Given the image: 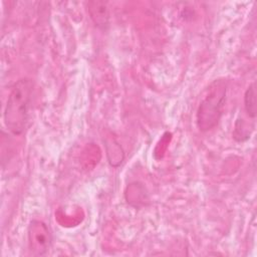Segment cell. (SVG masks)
<instances>
[{"label":"cell","mask_w":257,"mask_h":257,"mask_svg":"<svg viewBox=\"0 0 257 257\" xmlns=\"http://www.w3.org/2000/svg\"><path fill=\"white\" fill-rule=\"evenodd\" d=\"M32 93L33 83L28 78L17 80L10 90L4 109V123L15 136L21 135L26 128Z\"/></svg>","instance_id":"6da1fadb"},{"label":"cell","mask_w":257,"mask_h":257,"mask_svg":"<svg viewBox=\"0 0 257 257\" xmlns=\"http://www.w3.org/2000/svg\"><path fill=\"white\" fill-rule=\"evenodd\" d=\"M227 82L223 79L214 80L207 89L197 109V125L201 132L214 128L220 121L226 101Z\"/></svg>","instance_id":"7a4b0ae2"},{"label":"cell","mask_w":257,"mask_h":257,"mask_svg":"<svg viewBox=\"0 0 257 257\" xmlns=\"http://www.w3.org/2000/svg\"><path fill=\"white\" fill-rule=\"evenodd\" d=\"M28 250L33 256L46 255L52 245V235L48 226L39 220H32L27 229Z\"/></svg>","instance_id":"3957f363"},{"label":"cell","mask_w":257,"mask_h":257,"mask_svg":"<svg viewBox=\"0 0 257 257\" xmlns=\"http://www.w3.org/2000/svg\"><path fill=\"white\" fill-rule=\"evenodd\" d=\"M86 10L93 24L105 30L109 25V9L107 3L103 1H89L86 3Z\"/></svg>","instance_id":"277c9868"},{"label":"cell","mask_w":257,"mask_h":257,"mask_svg":"<svg viewBox=\"0 0 257 257\" xmlns=\"http://www.w3.org/2000/svg\"><path fill=\"white\" fill-rule=\"evenodd\" d=\"M244 108L249 117L255 118L257 114L256 108V86L252 82L244 93Z\"/></svg>","instance_id":"5b68a950"},{"label":"cell","mask_w":257,"mask_h":257,"mask_svg":"<svg viewBox=\"0 0 257 257\" xmlns=\"http://www.w3.org/2000/svg\"><path fill=\"white\" fill-rule=\"evenodd\" d=\"M250 126L244 122L243 119H238L235 123V128L233 132V138L238 142H243L250 138L251 132L253 130H249Z\"/></svg>","instance_id":"8992f818"}]
</instances>
